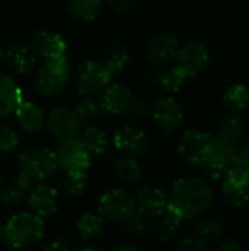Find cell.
I'll use <instances>...</instances> for the list:
<instances>
[{
  "label": "cell",
  "mask_w": 249,
  "mask_h": 251,
  "mask_svg": "<svg viewBox=\"0 0 249 251\" xmlns=\"http://www.w3.org/2000/svg\"><path fill=\"white\" fill-rule=\"evenodd\" d=\"M213 190L201 178L178 179L167 196V210L178 215L182 221L192 219L205 213L213 203Z\"/></svg>",
  "instance_id": "1"
},
{
  "label": "cell",
  "mask_w": 249,
  "mask_h": 251,
  "mask_svg": "<svg viewBox=\"0 0 249 251\" xmlns=\"http://www.w3.org/2000/svg\"><path fill=\"white\" fill-rule=\"evenodd\" d=\"M44 219L32 212L13 215L4 224V241L16 250H28L44 238Z\"/></svg>",
  "instance_id": "2"
},
{
  "label": "cell",
  "mask_w": 249,
  "mask_h": 251,
  "mask_svg": "<svg viewBox=\"0 0 249 251\" xmlns=\"http://www.w3.org/2000/svg\"><path fill=\"white\" fill-rule=\"evenodd\" d=\"M70 81V65L66 56L44 60L35 75V90L43 97H56L63 93Z\"/></svg>",
  "instance_id": "3"
},
{
  "label": "cell",
  "mask_w": 249,
  "mask_h": 251,
  "mask_svg": "<svg viewBox=\"0 0 249 251\" xmlns=\"http://www.w3.org/2000/svg\"><path fill=\"white\" fill-rule=\"evenodd\" d=\"M18 165L21 174L28 176L31 181H38V182L48 179L57 169V160L54 151L44 147H34L22 151Z\"/></svg>",
  "instance_id": "4"
},
{
  "label": "cell",
  "mask_w": 249,
  "mask_h": 251,
  "mask_svg": "<svg viewBox=\"0 0 249 251\" xmlns=\"http://www.w3.org/2000/svg\"><path fill=\"white\" fill-rule=\"evenodd\" d=\"M112 74L104 65L98 60H84L79 63L75 75V87L79 94L91 96L101 93L112 79Z\"/></svg>",
  "instance_id": "5"
},
{
  "label": "cell",
  "mask_w": 249,
  "mask_h": 251,
  "mask_svg": "<svg viewBox=\"0 0 249 251\" xmlns=\"http://www.w3.org/2000/svg\"><path fill=\"white\" fill-rule=\"evenodd\" d=\"M97 210L103 219L123 224L135 212V201L125 190L113 188L100 197Z\"/></svg>",
  "instance_id": "6"
},
{
  "label": "cell",
  "mask_w": 249,
  "mask_h": 251,
  "mask_svg": "<svg viewBox=\"0 0 249 251\" xmlns=\"http://www.w3.org/2000/svg\"><path fill=\"white\" fill-rule=\"evenodd\" d=\"M54 154L57 168L65 172H87L92 160L78 137L59 141Z\"/></svg>",
  "instance_id": "7"
},
{
  "label": "cell",
  "mask_w": 249,
  "mask_h": 251,
  "mask_svg": "<svg viewBox=\"0 0 249 251\" xmlns=\"http://www.w3.org/2000/svg\"><path fill=\"white\" fill-rule=\"evenodd\" d=\"M211 135L201 129L186 131L178 144L181 157L191 166H203L210 149Z\"/></svg>",
  "instance_id": "8"
},
{
  "label": "cell",
  "mask_w": 249,
  "mask_h": 251,
  "mask_svg": "<svg viewBox=\"0 0 249 251\" xmlns=\"http://www.w3.org/2000/svg\"><path fill=\"white\" fill-rule=\"evenodd\" d=\"M45 125L50 134L59 141L78 137L82 126L75 110L63 106L54 107L48 112V115L45 116Z\"/></svg>",
  "instance_id": "9"
},
{
  "label": "cell",
  "mask_w": 249,
  "mask_h": 251,
  "mask_svg": "<svg viewBox=\"0 0 249 251\" xmlns=\"http://www.w3.org/2000/svg\"><path fill=\"white\" fill-rule=\"evenodd\" d=\"M176 66H179L188 76H195L204 71L210 60V53L205 44L200 41H189L178 49L176 56Z\"/></svg>",
  "instance_id": "10"
},
{
  "label": "cell",
  "mask_w": 249,
  "mask_h": 251,
  "mask_svg": "<svg viewBox=\"0 0 249 251\" xmlns=\"http://www.w3.org/2000/svg\"><path fill=\"white\" fill-rule=\"evenodd\" d=\"M113 146L123 156L139 157L150 150V141L144 131L126 125L119 128L113 135Z\"/></svg>",
  "instance_id": "11"
},
{
  "label": "cell",
  "mask_w": 249,
  "mask_h": 251,
  "mask_svg": "<svg viewBox=\"0 0 249 251\" xmlns=\"http://www.w3.org/2000/svg\"><path fill=\"white\" fill-rule=\"evenodd\" d=\"M178 51V37L172 32H160L154 35L147 46V57L151 68L163 69L176 56Z\"/></svg>",
  "instance_id": "12"
},
{
  "label": "cell",
  "mask_w": 249,
  "mask_h": 251,
  "mask_svg": "<svg viewBox=\"0 0 249 251\" xmlns=\"http://www.w3.org/2000/svg\"><path fill=\"white\" fill-rule=\"evenodd\" d=\"M31 49L35 56H40L44 60L59 59L66 56V41L65 38L51 29H37L31 38Z\"/></svg>",
  "instance_id": "13"
},
{
  "label": "cell",
  "mask_w": 249,
  "mask_h": 251,
  "mask_svg": "<svg viewBox=\"0 0 249 251\" xmlns=\"http://www.w3.org/2000/svg\"><path fill=\"white\" fill-rule=\"evenodd\" d=\"M57 199L59 191L47 182H38L37 185L31 187L29 194L26 197L31 212L43 219L56 213Z\"/></svg>",
  "instance_id": "14"
},
{
  "label": "cell",
  "mask_w": 249,
  "mask_h": 251,
  "mask_svg": "<svg viewBox=\"0 0 249 251\" xmlns=\"http://www.w3.org/2000/svg\"><path fill=\"white\" fill-rule=\"evenodd\" d=\"M151 116L158 126L173 131L183 122V109L175 99L161 97L151 104Z\"/></svg>",
  "instance_id": "15"
},
{
  "label": "cell",
  "mask_w": 249,
  "mask_h": 251,
  "mask_svg": "<svg viewBox=\"0 0 249 251\" xmlns=\"http://www.w3.org/2000/svg\"><path fill=\"white\" fill-rule=\"evenodd\" d=\"M135 210L147 216L148 219H156L167 209V196L157 187H142L136 191Z\"/></svg>",
  "instance_id": "16"
},
{
  "label": "cell",
  "mask_w": 249,
  "mask_h": 251,
  "mask_svg": "<svg viewBox=\"0 0 249 251\" xmlns=\"http://www.w3.org/2000/svg\"><path fill=\"white\" fill-rule=\"evenodd\" d=\"M222 190L225 199L236 207L247 206L249 203V176L235 165L223 179Z\"/></svg>",
  "instance_id": "17"
},
{
  "label": "cell",
  "mask_w": 249,
  "mask_h": 251,
  "mask_svg": "<svg viewBox=\"0 0 249 251\" xmlns=\"http://www.w3.org/2000/svg\"><path fill=\"white\" fill-rule=\"evenodd\" d=\"M35 62H37V56L32 51V49L23 44H12L3 53V63L6 69L16 75L29 74L34 69Z\"/></svg>",
  "instance_id": "18"
},
{
  "label": "cell",
  "mask_w": 249,
  "mask_h": 251,
  "mask_svg": "<svg viewBox=\"0 0 249 251\" xmlns=\"http://www.w3.org/2000/svg\"><path fill=\"white\" fill-rule=\"evenodd\" d=\"M132 101V93L128 87L122 84H109L101 91L100 106L101 110H106L112 115L126 113Z\"/></svg>",
  "instance_id": "19"
},
{
  "label": "cell",
  "mask_w": 249,
  "mask_h": 251,
  "mask_svg": "<svg viewBox=\"0 0 249 251\" xmlns=\"http://www.w3.org/2000/svg\"><path fill=\"white\" fill-rule=\"evenodd\" d=\"M18 125L26 132H37L45 125V115L40 106L32 101H21L15 110Z\"/></svg>",
  "instance_id": "20"
},
{
  "label": "cell",
  "mask_w": 249,
  "mask_h": 251,
  "mask_svg": "<svg viewBox=\"0 0 249 251\" xmlns=\"http://www.w3.org/2000/svg\"><path fill=\"white\" fill-rule=\"evenodd\" d=\"M32 181L25 176L23 174H18L15 178H12L1 190H0V200L9 207L19 206L29 194Z\"/></svg>",
  "instance_id": "21"
},
{
  "label": "cell",
  "mask_w": 249,
  "mask_h": 251,
  "mask_svg": "<svg viewBox=\"0 0 249 251\" xmlns=\"http://www.w3.org/2000/svg\"><path fill=\"white\" fill-rule=\"evenodd\" d=\"M22 101V91L18 84L6 74H0V118L15 113Z\"/></svg>",
  "instance_id": "22"
},
{
  "label": "cell",
  "mask_w": 249,
  "mask_h": 251,
  "mask_svg": "<svg viewBox=\"0 0 249 251\" xmlns=\"http://www.w3.org/2000/svg\"><path fill=\"white\" fill-rule=\"evenodd\" d=\"M78 138L82 143V146L85 147V150L88 151V154L91 156V159L103 157L107 153V147H109L107 138H106L104 132L101 129H98L97 126L85 125L79 131Z\"/></svg>",
  "instance_id": "23"
},
{
  "label": "cell",
  "mask_w": 249,
  "mask_h": 251,
  "mask_svg": "<svg viewBox=\"0 0 249 251\" xmlns=\"http://www.w3.org/2000/svg\"><path fill=\"white\" fill-rule=\"evenodd\" d=\"M182 222L183 221L178 215L166 209L160 216L156 218L154 226L151 229L154 231V235L157 237L158 241L167 243L178 235V232L181 231Z\"/></svg>",
  "instance_id": "24"
},
{
  "label": "cell",
  "mask_w": 249,
  "mask_h": 251,
  "mask_svg": "<svg viewBox=\"0 0 249 251\" xmlns=\"http://www.w3.org/2000/svg\"><path fill=\"white\" fill-rule=\"evenodd\" d=\"M112 171L114 178L125 184H136L142 176V166L139 165L136 157L131 156H122L114 160Z\"/></svg>",
  "instance_id": "25"
},
{
  "label": "cell",
  "mask_w": 249,
  "mask_h": 251,
  "mask_svg": "<svg viewBox=\"0 0 249 251\" xmlns=\"http://www.w3.org/2000/svg\"><path fill=\"white\" fill-rule=\"evenodd\" d=\"M247 132V125H245V121L236 115H232V116H227L225 118L219 126H217V135L227 140L229 143L238 146V143L244 138Z\"/></svg>",
  "instance_id": "26"
},
{
  "label": "cell",
  "mask_w": 249,
  "mask_h": 251,
  "mask_svg": "<svg viewBox=\"0 0 249 251\" xmlns=\"http://www.w3.org/2000/svg\"><path fill=\"white\" fill-rule=\"evenodd\" d=\"M103 228H104V219L98 213H92V212H85L84 215H81V218L76 222V231L79 237L87 241L98 237L103 232Z\"/></svg>",
  "instance_id": "27"
},
{
  "label": "cell",
  "mask_w": 249,
  "mask_h": 251,
  "mask_svg": "<svg viewBox=\"0 0 249 251\" xmlns=\"http://www.w3.org/2000/svg\"><path fill=\"white\" fill-rule=\"evenodd\" d=\"M129 59H131V51L128 46L123 43H116L110 46V49L107 50L104 65L107 66L112 75H116V74H120L128 66Z\"/></svg>",
  "instance_id": "28"
},
{
  "label": "cell",
  "mask_w": 249,
  "mask_h": 251,
  "mask_svg": "<svg viewBox=\"0 0 249 251\" xmlns=\"http://www.w3.org/2000/svg\"><path fill=\"white\" fill-rule=\"evenodd\" d=\"M103 0H69V12L70 15L82 22H90L97 18L101 9Z\"/></svg>",
  "instance_id": "29"
},
{
  "label": "cell",
  "mask_w": 249,
  "mask_h": 251,
  "mask_svg": "<svg viewBox=\"0 0 249 251\" xmlns=\"http://www.w3.org/2000/svg\"><path fill=\"white\" fill-rule=\"evenodd\" d=\"M249 103V91L248 88L242 84H233L230 85L225 94H223V104L233 110V112H241L244 110Z\"/></svg>",
  "instance_id": "30"
},
{
  "label": "cell",
  "mask_w": 249,
  "mask_h": 251,
  "mask_svg": "<svg viewBox=\"0 0 249 251\" xmlns=\"http://www.w3.org/2000/svg\"><path fill=\"white\" fill-rule=\"evenodd\" d=\"M223 237V225L216 219H201L197 225V238L205 244L217 243Z\"/></svg>",
  "instance_id": "31"
},
{
  "label": "cell",
  "mask_w": 249,
  "mask_h": 251,
  "mask_svg": "<svg viewBox=\"0 0 249 251\" xmlns=\"http://www.w3.org/2000/svg\"><path fill=\"white\" fill-rule=\"evenodd\" d=\"M87 185V172H66L60 182V191L65 196H81Z\"/></svg>",
  "instance_id": "32"
},
{
  "label": "cell",
  "mask_w": 249,
  "mask_h": 251,
  "mask_svg": "<svg viewBox=\"0 0 249 251\" xmlns=\"http://www.w3.org/2000/svg\"><path fill=\"white\" fill-rule=\"evenodd\" d=\"M186 78H188V75L185 74V71H182L179 66H175L173 69H170L164 74L161 72V75L158 78V84L164 93H176L183 87Z\"/></svg>",
  "instance_id": "33"
},
{
  "label": "cell",
  "mask_w": 249,
  "mask_h": 251,
  "mask_svg": "<svg viewBox=\"0 0 249 251\" xmlns=\"http://www.w3.org/2000/svg\"><path fill=\"white\" fill-rule=\"evenodd\" d=\"M125 229L134 235L135 238H144L150 234L151 231V224H150V219L147 216H144L142 213L139 212H134L125 222Z\"/></svg>",
  "instance_id": "34"
},
{
  "label": "cell",
  "mask_w": 249,
  "mask_h": 251,
  "mask_svg": "<svg viewBox=\"0 0 249 251\" xmlns=\"http://www.w3.org/2000/svg\"><path fill=\"white\" fill-rule=\"evenodd\" d=\"M75 113H76L78 119L81 121V124L88 125L90 122H92L94 119L98 118V115L101 113V106L97 100L88 97V99H84L82 101H79L76 104Z\"/></svg>",
  "instance_id": "35"
},
{
  "label": "cell",
  "mask_w": 249,
  "mask_h": 251,
  "mask_svg": "<svg viewBox=\"0 0 249 251\" xmlns=\"http://www.w3.org/2000/svg\"><path fill=\"white\" fill-rule=\"evenodd\" d=\"M19 146V135L10 126L0 128V153H12Z\"/></svg>",
  "instance_id": "36"
},
{
  "label": "cell",
  "mask_w": 249,
  "mask_h": 251,
  "mask_svg": "<svg viewBox=\"0 0 249 251\" xmlns=\"http://www.w3.org/2000/svg\"><path fill=\"white\" fill-rule=\"evenodd\" d=\"M128 116L134 121H142L151 116V104L142 99H132L128 110Z\"/></svg>",
  "instance_id": "37"
},
{
  "label": "cell",
  "mask_w": 249,
  "mask_h": 251,
  "mask_svg": "<svg viewBox=\"0 0 249 251\" xmlns=\"http://www.w3.org/2000/svg\"><path fill=\"white\" fill-rule=\"evenodd\" d=\"M41 251H73L68 238L62 235H54L43 246Z\"/></svg>",
  "instance_id": "38"
},
{
  "label": "cell",
  "mask_w": 249,
  "mask_h": 251,
  "mask_svg": "<svg viewBox=\"0 0 249 251\" xmlns=\"http://www.w3.org/2000/svg\"><path fill=\"white\" fill-rule=\"evenodd\" d=\"M233 165L249 176V143L244 144L241 149L236 150Z\"/></svg>",
  "instance_id": "39"
},
{
  "label": "cell",
  "mask_w": 249,
  "mask_h": 251,
  "mask_svg": "<svg viewBox=\"0 0 249 251\" xmlns=\"http://www.w3.org/2000/svg\"><path fill=\"white\" fill-rule=\"evenodd\" d=\"M178 251H211L208 249V244L203 243L198 238H188L185 240Z\"/></svg>",
  "instance_id": "40"
},
{
  "label": "cell",
  "mask_w": 249,
  "mask_h": 251,
  "mask_svg": "<svg viewBox=\"0 0 249 251\" xmlns=\"http://www.w3.org/2000/svg\"><path fill=\"white\" fill-rule=\"evenodd\" d=\"M214 251H244V249L236 238H220Z\"/></svg>",
  "instance_id": "41"
},
{
  "label": "cell",
  "mask_w": 249,
  "mask_h": 251,
  "mask_svg": "<svg viewBox=\"0 0 249 251\" xmlns=\"http://www.w3.org/2000/svg\"><path fill=\"white\" fill-rule=\"evenodd\" d=\"M110 1V6L113 7L114 12L117 13H125L128 10H131L138 0H109Z\"/></svg>",
  "instance_id": "42"
},
{
  "label": "cell",
  "mask_w": 249,
  "mask_h": 251,
  "mask_svg": "<svg viewBox=\"0 0 249 251\" xmlns=\"http://www.w3.org/2000/svg\"><path fill=\"white\" fill-rule=\"evenodd\" d=\"M73 251H103L98 246H95L94 243H91V241H87V240H84L76 249Z\"/></svg>",
  "instance_id": "43"
},
{
  "label": "cell",
  "mask_w": 249,
  "mask_h": 251,
  "mask_svg": "<svg viewBox=\"0 0 249 251\" xmlns=\"http://www.w3.org/2000/svg\"><path fill=\"white\" fill-rule=\"evenodd\" d=\"M112 251H139L135 246H131V244H122L116 249H113Z\"/></svg>",
  "instance_id": "44"
},
{
  "label": "cell",
  "mask_w": 249,
  "mask_h": 251,
  "mask_svg": "<svg viewBox=\"0 0 249 251\" xmlns=\"http://www.w3.org/2000/svg\"><path fill=\"white\" fill-rule=\"evenodd\" d=\"M4 241V224L0 222V243Z\"/></svg>",
  "instance_id": "45"
},
{
  "label": "cell",
  "mask_w": 249,
  "mask_h": 251,
  "mask_svg": "<svg viewBox=\"0 0 249 251\" xmlns=\"http://www.w3.org/2000/svg\"><path fill=\"white\" fill-rule=\"evenodd\" d=\"M3 53H4V50L1 49V46H0V62L3 60Z\"/></svg>",
  "instance_id": "46"
},
{
  "label": "cell",
  "mask_w": 249,
  "mask_h": 251,
  "mask_svg": "<svg viewBox=\"0 0 249 251\" xmlns=\"http://www.w3.org/2000/svg\"><path fill=\"white\" fill-rule=\"evenodd\" d=\"M0 190H1V174H0Z\"/></svg>",
  "instance_id": "47"
},
{
  "label": "cell",
  "mask_w": 249,
  "mask_h": 251,
  "mask_svg": "<svg viewBox=\"0 0 249 251\" xmlns=\"http://www.w3.org/2000/svg\"><path fill=\"white\" fill-rule=\"evenodd\" d=\"M19 251H31V250H19Z\"/></svg>",
  "instance_id": "48"
}]
</instances>
